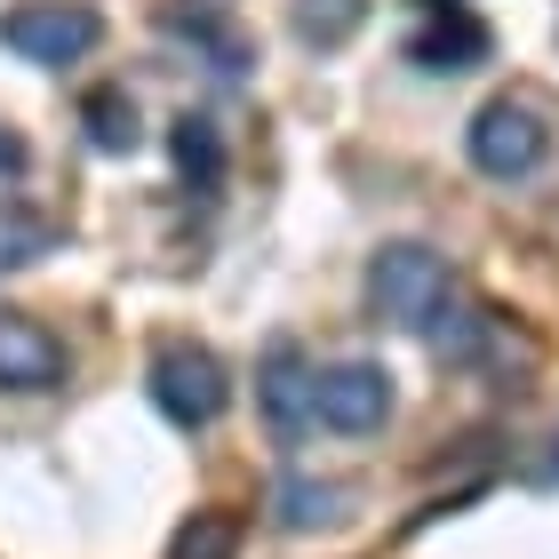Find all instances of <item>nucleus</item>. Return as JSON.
Returning <instances> with one entry per match:
<instances>
[{
	"label": "nucleus",
	"mask_w": 559,
	"mask_h": 559,
	"mask_svg": "<svg viewBox=\"0 0 559 559\" xmlns=\"http://www.w3.org/2000/svg\"><path fill=\"white\" fill-rule=\"evenodd\" d=\"M448 296H455L448 257H431V248H416V240H392L384 257L368 264V312L392 320V328H416V336H424Z\"/></svg>",
	"instance_id": "f257e3e1"
},
{
	"label": "nucleus",
	"mask_w": 559,
	"mask_h": 559,
	"mask_svg": "<svg viewBox=\"0 0 559 559\" xmlns=\"http://www.w3.org/2000/svg\"><path fill=\"white\" fill-rule=\"evenodd\" d=\"M464 152H472L479 176H496V185H520V176H536V168L551 160V120H544L536 96H496V105H479Z\"/></svg>",
	"instance_id": "f03ea898"
},
{
	"label": "nucleus",
	"mask_w": 559,
	"mask_h": 559,
	"mask_svg": "<svg viewBox=\"0 0 559 559\" xmlns=\"http://www.w3.org/2000/svg\"><path fill=\"white\" fill-rule=\"evenodd\" d=\"M105 40V16L88 9V0H16L9 16H0V48L24 64H81L88 48Z\"/></svg>",
	"instance_id": "7ed1b4c3"
},
{
	"label": "nucleus",
	"mask_w": 559,
	"mask_h": 559,
	"mask_svg": "<svg viewBox=\"0 0 559 559\" xmlns=\"http://www.w3.org/2000/svg\"><path fill=\"white\" fill-rule=\"evenodd\" d=\"M152 408H160L176 431H209L224 408H233V376L209 344H168L152 360Z\"/></svg>",
	"instance_id": "20e7f679"
},
{
	"label": "nucleus",
	"mask_w": 559,
	"mask_h": 559,
	"mask_svg": "<svg viewBox=\"0 0 559 559\" xmlns=\"http://www.w3.org/2000/svg\"><path fill=\"white\" fill-rule=\"evenodd\" d=\"M384 416H392V376L376 360H336V368L312 376V424L360 440V431H376Z\"/></svg>",
	"instance_id": "39448f33"
},
{
	"label": "nucleus",
	"mask_w": 559,
	"mask_h": 559,
	"mask_svg": "<svg viewBox=\"0 0 559 559\" xmlns=\"http://www.w3.org/2000/svg\"><path fill=\"white\" fill-rule=\"evenodd\" d=\"M64 368V344L33 312H0V392H57Z\"/></svg>",
	"instance_id": "423d86ee"
},
{
	"label": "nucleus",
	"mask_w": 559,
	"mask_h": 559,
	"mask_svg": "<svg viewBox=\"0 0 559 559\" xmlns=\"http://www.w3.org/2000/svg\"><path fill=\"white\" fill-rule=\"evenodd\" d=\"M408 64L416 72H472V64H488V24L448 0V16H431L424 33L408 40Z\"/></svg>",
	"instance_id": "0eeeda50"
},
{
	"label": "nucleus",
	"mask_w": 559,
	"mask_h": 559,
	"mask_svg": "<svg viewBox=\"0 0 559 559\" xmlns=\"http://www.w3.org/2000/svg\"><path fill=\"white\" fill-rule=\"evenodd\" d=\"M312 376H320V368H304L296 344H272V352H264L257 400H264V416H272L280 431H304V424H312Z\"/></svg>",
	"instance_id": "6e6552de"
},
{
	"label": "nucleus",
	"mask_w": 559,
	"mask_h": 559,
	"mask_svg": "<svg viewBox=\"0 0 559 559\" xmlns=\"http://www.w3.org/2000/svg\"><path fill=\"white\" fill-rule=\"evenodd\" d=\"M81 129H88V144L96 152H136L144 144V112H136V96L129 88H88L81 96Z\"/></svg>",
	"instance_id": "1a4fd4ad"
},
{
	"label": "nucleus",
	"mask_w": 559,
	"mask_h": 559,
	"mask_svg": "<svg viewBox=\"0 0 559 559\" xmlns=\"http://www.w3.org/2000/svg\"><path fill=\"white\" fill-rule=\"evenodd\" d=\"M168 152H176V168H185L192 192H216L224 185V136H216V120L185 112V120H176V136H168Z\"/></svg>",
	"instance_id": "9d476101"
},
{
	"label": "nucleus",
	"mask_w": 559,
	"mask_h": 559,
	"mask_svg": "<svg viewBox=\"0 0 559 559\" xmlns=\"http://www.w3.org/2000/svg\"><path fill=\"white\" fill-rule=\"evenodd\" d=\"M424 336H431V352H440V360H455V368H464V360H479V344H488L496 336V320L488 312H479V304H440V312H431V328H424Z\"/></svg>",
	"instance_id": "9b49d317"
},
{
	"label": "nucleus",
	"mask_w": 559,
	"mask_h": 559,
	"mask_svg": "<svg viewBox=\"0 0 559 559\" xmlns=\"http://www.w3.org/2000/svg\"><path fill=\"white\" fill-rule=\"evenodd\" d=\"M368 24V0H296V40L304 48H344Z\"/></svg>",
	"instance_id": "f8f14e48"
},
{
	"label": "nucleus",
	"mask_w": 559,
	"mask_h": 559,
	"mask_svg": "<svg viewBox=\"0 0 559 559\" xmlns=\"http://www.w3.org/2000/svg\"><path fill=\"white\" fill-rule=\"evenodd\" d=\"M48 216H33L24 200H0V272H24V264H40L48 257Z\"/></svg>",
	"instance_id": "ddd939ff"
},
{
	"label": "nucleus",
	"mask_w": 559,
	"mask_h": 559,
	"mask_svg": "<svg viewBox=\"0 0 559 559\" xmlns=\"http://www.w3.org/2000/svg\"><path fill=\"white\" fill-rule=\"evenodd\" d=\"M336 503H344V488H328V479H280V496H272V512H280V527H320V520H336Z\"/></svg>",
	"instance_id": "4468645a"
},
{
	"label": "nucleus",
	"mask_w": 559,
	"mask_h": 559,
	"mask_svg": "<svg viewBox=\"0 0 559 559\" xmlns=\"http://www.w3.org/2000/svg\"><path fill=\"white\" fill-rule=\"evenodd\" d=\"M240 551V527L224 512H192V527L176 536V559H233Z\"/></svg>",
	"instance_id": "2eb2a0df"
},
{
	"label": "nucleus",
	"mask_w": 559,
	"mask_h": 559,
	"mask_svg": "<svg viewBox=\"0 0 559 559\" xmlns=\"http://www.w3.org/2000/svg\"><path fill=\"white\" fill-rule=\"evenodd\" d=\"M16 168H24V136L0 129V176H16Z\"/></svg>",
	"instance_id": "dca6fc26"
},
{
	"label": "nucleus",
	"mask_w": 559,
	"mask_h": 559,
	"mask_svg": "<svg viewBox=\"0 0 559 559\" xmlns=\"http://www.w3.org/2000/svg\"><path fill=\"white\" fill-rule=\"evenodd\" d=\"M544 479H559V455H551V464H544Z\"/></svg>",
	"instance_id": "f3484780"
}]
</instances>
